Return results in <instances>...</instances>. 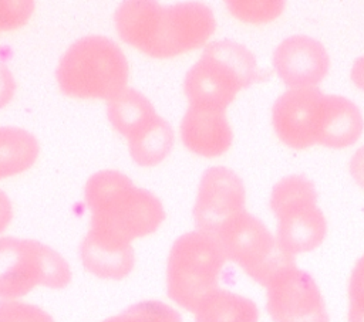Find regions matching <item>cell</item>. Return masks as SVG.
Listing matches in <instances>:
<instances>
[{
	"mask_svg": "<svg viewBox=\"0 0 364 322\" xmlns=\"http://www.w3.org/2000/svg\"><path fill=\"white\" fill-rule=\"evenodd\" d=\"M128 61L108 37L87 35L61 57L55 78L61 92L82 99H112L127 89Z\"/></svg>",
	"mask_w": 364,
	"mask_h": 322,
	"instance_id": "obj_3",
	"label": "cell"
},
{
	"mask_svg": "<svg viewBox=\"0 0 364 322\" xmlns=\"http://www.w3.org/2000/svg\"><path fill=\"white\" fill-rule=\"evenodd\" d=\"M348 296H364V255L353 268L348 284Z\"/></svg>",
	"mask_w": 364,
	"mask_h": 322,
	"instance_id": "obj_24",
	"label": "cell"
},
{
	"mask_svg": "<svg viewBox=\"0 0 364 322\" xmlns=\"http://www.w3.org/2000/svg\"><path fill=\"white\" fill-rule=\"evenodd\" d=\"M107 116L115 131L129 142L152 123L156 113L145 95L134 88H127L108 101Z\"/></svg>",
	"mask_w": 364,
	"mask_h": 322,
	"instance_id": "obj_15",
	"label": "cell"
},
{
	"mask_svg": "<svg viewBox=\"0 0 364 322\" xmlns=\"http://www.w3.org/2000/svg\"><path fill=\"white\" fill-rule=\"evenodd\" d=\"M266 294V309L273 322H330L318 285L296 262L267 282Z\"/></svg>",
	"mask_w": 364,
	"mask_h": 322,
	"instance_id": "obj_9",
	"label": "cell"
},
{
	"mask_svg": "<svg viewBox=\"0 0 364 322\" xmlns=\"http://www.w3.org/2000/svg\"><path fill=\"white\" fill-rule=\"evenodd\" d=\"M102 322H182L181 315L159 301H142Z\"/></svg>",
	"mask_w": 364,
	"mask_h": 322,
	"instance_id": "obj_19",
	"label": "cell"
},
{
	"mask_svg": "<svg viewBox=\"0 0 364 322\" xmlns=\"http://www.w3.org/2000/svg\"><path fill=\"white\" fill-rule=\"evenodd\" d=\"M226 255L216 235L203 231L182 234L171 247L166 264L168 296L195 312L216 291Z\"/></svg>",
	"mask_w": 364,
	"mask_h": 322,
	"instance_id": "obj_5",
	"label": "cell"
},
{
	"mask_svg": "<svg viewBox=\"0 0 364 322\" xmlns=\"http://www.w3.org/2000/svg\"><path fill=\"white\" fill-rule=\"evenodd\" d=\"M324 94L317 88H290L272 108V123L279 139L290 148L317 143Z\"/></svg>",
	"mask_w": 364,
	"mask_h": 322,
	"instance_id": "obj_11",
	"label": "cell"
},
{
	"mask_svg": "<svg viewBox=\"0 0 364 322\" xmlns=\"http://www.w3.org/2000/svg\"><path fill=\"white\" fill-rule=\"evenodd\" d=\"M364 128L358 106L340 95H324L317 143L328 148L353 145Z\"/></svg>",
	"mask_w": 364,
	"mask_h": 322,
	"instance_id": "obj_14",
	"label": "cell"
},
{
	"mask_svg": "<svg viewBox=\"0 0 364 322\" xmlns=\"http://www.w3.org/2000/svg\"><path fill=\"white\" fill-rule=\"evenodd\" d=\"M34 11L31 0H1L0 1V33L16 30L24 26Z\"/></svg>",
	"mask_w": 364,
	"mask_h": 322,
	"instance_id": "obj_22",
	"label": "cell"
},
{
	"mask_svg": "<svg viewBox=\"0 0 364 322\" xmlns=\"http://www.w3.org/2000/svg\"><path fill=\"white\" fill-rule=\"evenodd\" d=\"M40 153L37 139L26 129L0 126V179L30 169Z\"/></svg>",
	"mask_w": 364,
	"mask_h": 322,
	"instance_id": "obj_17",
	"label": "cell"
},
{
	"mask_svg": "<svg viewBox=\"0 0 364 322\" xmlns=\"http://www.w3.org/2000/svg\"><path fill=\"white\" fill-rule=\"evenodd\" d=\"M16 92V81L10 70L0 61V109L6 106Z\"/></svg>",
	"mask_w": 364,
	"mask_h": 322,
	"instance_id": "obj_23",
	"label": "cell"
},
{
	"mask_svg": "<svg viewBox=\"0 0 364 322\" xmlns=\"http://www.w3.org/2000/svg\"><path fill=\"white\" fill-rule=\"evenodd\" d=\"M173 131L169 123L156 115L145 131L128 142L129 155L139 166H155L168 156L173 146Z\"/></svg>",
	"mask_w": 364,
	"mask_h": 322,
	"instance_id": "obj_18",
	"label": "cell"
},
{
	"mask_svg": "<svg viewBox=\"0 0 364 322\" xmlns=\"http://www.w3.org/2000/svg\"><path fill=\"white\" fill-rule=\"evenodd\" d=\"M270 209L277 218V245L287 255L294 258L323 243L327 221L317 207L314 184L307 177L293 174L279 180L272 189Z\"/></svg>",
	"mask_w": 364,
	"mask_h": 322,
	"instance_id": "obj_6",
	"label": "cell"
},
{
	"mask_svg": "<svg viewBox=\"0 0 364 322\" xmlns=\"http://www.w3.org/2000/svg\"><path fill=\"white\" fill-rule=\"evenodd\" d=\"M272 61L279 78L291 88L316 87L330 68L326 48L307 35H291L282 41L276 47Z\"/></svg>",
	"mask_w": 364,
	"mask_h": 322,
	"instance_id": "obj_12",
	"label": "cell"
},
{
	"mask_svg": "<svg viewBox=\"0 0 364 322\" xmlns=\"http://www.w3.org/2000/svg\"><path fill=\"white\" fill-rule=\"evenodd\" d=\"M13 217V210H11V203L10 199L4 191L0 190V233H3L7 226L10 224Z\"/></svg>",
	"mask_w": 364,
	"mask_h": 322,
	"instance_id": "obj_27",
	"label": "cell"
},
{
	"mask_svg": "<svg viewBox=\"0 0 364 322\" xmlns=\"http://www.w3.org/2000/svg\"><path fill=\"white\" fill-rule=\"evenodd\" d=\"M121 40L154 58H171L202 47L216 28L212 10L198 1L162 6L124 1L115 11Z\"/></svg>",
	"mask_w": 364,
	"mask_h": 322,
	"instance_id": "obj_2",
	"label": "cell"
},
{
	"mask_svg": "<svg viewBox=\"0 0 364 322\" xmlns=\"http://www.w3.org/2000/svg\"><path fill=\"white\" fill-rule=\"evenodd\" d=\"M0 322H54L43 308L16 299L0 301Z\"/></svg>",
	"mask_w": 364,
	"mask_h": 322,
	"instance_id": "obj_21",
	"label": "cell"
},
{
	"mask_svg": "<svg viewBox=\"0 0 364 322\" xmlns=\"http://www.w3.org/2000/svg\"><path fill=\"white\" fill-rule=\"evenodd\" d=\"M71 281L67 261L51 247L27 238H0V298L17 299L37 285L64 288Z\"/></svg>",
	"mask_w": 364,
	"mask_h": 322,
	"instance_id": "obj_7",
	"label": "cell"
},
{
	"mask_svg": "<svg viewBox=\"0 0 364 322\" xmlns=\"http://www.w3.org/2000/svg\"><path fill=\"white\" fill-rule=\"evenodd\" d=\"M350 172L354 180L364 187V146H361L353 156L350 162Z\"/></svg>",
	"mask_w": 364,
	"mask_h": 322,
	"instance_id": "obj_25",
	"label": "cell"
},
{
	"mask_svg": "<svg viewBox=\"0 0 364 322\" xmlns=\"http://www.w3.org/2000/svg\"><path fill=\"white\" fill-rule=\"evenodd\" d=\"M181 139L191 152L216 157L230 148L233 133L225 111L189 106L181 122Z\"/></svg>",
	"mask_w": 364,
	"mask_h": 322,
	"instance_id": "obj_13",
	"label": "cell"
},
{
	"mask_svg": "<svg viewBox=\"0 0 364 322\" xmlns=\"http://www.w3.org/2000/svg\"><path fill=\"white\" fill-rule=\"evenodd\" d=\"M84 196L91 221L82 243L102 250L131 251L135 238L154 233L165 220L161 200L117 170L92 174Z\"/></svg>",
	"mask_w": 364,
	"mask_h": 322,
	"instance_id": "obj_1",
	"label": "cell"
},
{
	"mask_svg": "<svg viewBox=\"0 0 364 322\" xmlns=\"http://www.w3.org/2000/svg\"><path fill=\"white\" fill-rule=\"evenodd\" d=\"M195 322H257L256 304L239 294L218 288L198 306Z\"/></svg>",
	"mask_w": 364,
	"mask_h": 322,
	"instance_id": "obj_16",
	"label": "cell"
},
{
	"mask_svg": "<svg viewBox=\"0 0 364 322\" xmlns=\"http://www.w3.org/2000/svg\"><path fill=\"white\" fill-rule=\"evenodd\" d=\"M351 81L357 88L364 91V55L354 61L351 68Z\"/></svg>",
	"mask_w": 364,
	"mask_h": 322,
	"instance_id": "obj_28",
	"label": "cell"
},
{
	"mask_svg": "<svg viewBox=\"0 0 364 322\" xmlns=\"http://www.w3.org/2000/svg\"><path fill=\"white\" fill-rule=\"evenodd\" d=\"M255 55L230 40L210 43L183 81L189 106L225 111L236 94L262 79Z\"/></svg>",
	"mask_w": 364,
	"mask_h": 322,
	"instance_id": "obj_4",
	"label": "cell"
},
{
	"mask_svg": "<svg viewBox=\"0 0 364 322\" xmlns=\"http://www.w3.org/2000/svg\"><path fill=\"white\" fill-rule=\"evenodd\" d=\"M229 11L245 23H267L277 18L283 9L282 0H230L226 1Z\"/></svg>",
	"mask_w": 364,
	"mask_h": 322,
	"instance_id": "obj_20",
	"label": "cell"
},
{
	"mask_svg": "<svg viewBox=\"0 0 364 322\" xmlns=\"http://www.w3.org/2000/svg\"><path fill=\"white\" fill-rule=\"evenodd\" d=\"M226 260L237 264L252 279L266 287L284 267L294 264L277 245L276 237L255 216L243 211L218 234Z\"/></svg>",
	"mask_w": 364,
	"mask_h": 322,
	"instance_id": "obj_8",
	"label": "cell"
},
{
	"mask_svg": "<svg viewBox=\"0 0 364 322\" xmlns=\"http://www.w3.org/2000/svg\"><path fill=\"white\" fill-rule=\"evenodd\" d=\"M348 322H364V296H348Z\"/></svg>",
	"mask_w": 364,
	"mask_h": 322,
	"instance_id": "obj_26",
	"label": "cell"
},
{
	"mask_svg": "<svg viewBox=\"0 0 364 322\" xmlns=\"http://www.w3.org/2000/svg\"><path fill=\"white\" fill-rule=\"evenodd\" d=\"M245 186L230 169L215 166L202 174L193 207L199 231L216 235L229 221L245 210Z\"/></svg>",
	"mask_w": 364,
	"mask_h": 322,
	"instance_id": "obj_10",
	"label": "cell"
}]
</instances>
